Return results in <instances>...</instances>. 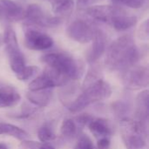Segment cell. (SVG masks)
Segmentation results:
<instances>
[{"instance_id": "27", "label": "cell", "mask_w": 149, "mask_h": 149, "mask_svg": "<svg viewBox=\"0 0 149 149\" xmlns=\"http://www.w3.org/2000/svg\"><path fill=\"white\" fill-rule=\"evenodd\" d=\"M93 119V117L88 113H81L79 115H78L77 117H75L74 119H72L74 120V122L76 123L78 128L82 129L84 128L86 126H88V124L90 123V121Z\"/></svg>"}, {"instance_id": "18", "label": "cell", "mask_w": 149, "mask_h": 149, "mask_svg": "<svg viewBox=\"0 0 149 149\" xmlns=\"http://www.w3.org/2000/svg\"><path fill=\"white\" fill-rule=\"evenodd\" d=\"M55 82L52 80V79L45 72L39 75L38 78L33 79L30 84L28 87V91H38V90H45V89H52L53 87H56Z\"/></svg>"}, {"instance_id": "17", "label": "cell", "mask_w": 149, "mask_h": 149, "mask_svg": "<svg viewBox=\"0 0 149 149\" xmlns=\"http://www.w3.org/2000/svg\"><path fill=\"white\" fill-rule=\"evenodd\" d=\"M113 27L118 31H124L137 24V17L135 16H127L124 13L115 16L111 23Z\"/></svg>"}, {"instance_id": "1", "label": "cell", "mask_w": 149, "mask_h": 149, "mask_svg": "<svg viewBox=\"0 0 149 149\" xmlns=\"http://www.w3.org/2000/svg\"><path fill=\"white\" fill-rule=\"evenodd\" d=\"M140 58V52L130 35L115 39L107 49L105 65L110 71L123 72L134 65Z\"/></svg>"}, {"instance_id": "13", "label": "cell", "mask_w": 149, "mask_h": 149, "mask_svg": "<svg viewBox=\"0 0 149 149\" xmlns=\"http://www.w3.org/2000/svg\"><path fill=\"white\" fill-rule=\"evenodd\" d=\"M0 13L11 21L24 18V10L12 0H0Z\"/></svg>"}, {"instance_id": "11", "label": "cell", "mask_w": 149, "mask_h": 149, "mask_svg": "<svg viewBox=\"0 0 149 149\" xmlns=\"http://www.w3.org/2000/svg\"><path fill=\"white\" fill-rule=\"evenodd\" d=\"M93 40V41L92 47L90 48L86 55V60L90 64L97 62L99 58L104 54V52L107 50V38L103 31L97 29L96 31H94Z\"/></svg>"}, {"instance_id": "33", "label": "cell", "mask_w": 149, "mask_h": 149, "mask_svg": "<svg viewBox=\"0 0 149 149\" xmlns=\"http://www.w3.org/2000/svg\"><path fill=\"white\" fill-rule=\"evenodd\" d=\"M39 149H55L52 146H51L50 144H47V143H42L41 147Z\"/></svg>"}, {"instance_id": "15", "label": "cell", "mask_w": 149, "mask_h": 149, "mask_svg": "<svg viewBox=\"0 0 149 149\" xmlns=\"http://www.w3.org/2000/svg\"><path fill=\"white\" fill-rule=\"evenodd\" d=\"M20 100L21 96L14 87L9 86L0 87V108L14 107Z\"/></svg>"}, {"instance_id": "22", "label": "cell", "mask_w": 149, "mask_h": 149, "mask_svg": "<svg viewBox=\"0 0 149 149\" xmlns=\"http://www.w3.org/2000/svg\"><path fill=\"white\" fill-rule=\"evenodd\" d=\"M60 132L63 137L72 139L78 134L79 128L72 119H65L61 125Z\"/></svg>"}, {"instance_id": "6", "label": "cell", "mask_w": 149, "mask_h": 149, "mask_svg": "<svg viewBox=\"0 0 149 149\" xmlns=\"http://www.w3.org/2000/svg\"><path fill=\"white\" fill-rule=\"evenodd\" d=\"M122 83L129 90L147 87L149 83V71L147 66L133 65L122 72Z\"/></svg>"}, {"instance_id": "26", "label": "cell", "mask_w": 149, "mask_h": 149, "mask_svg": "<svg viewBox=\"0 0 149 149\" xmlns=\"http://www.w3.org/2000/svg\"><path fill=\"white\" fill-rule=\"evenodd\" d=\"M74 149H94L92 140L86 134H81L76 143Z\"/></svg>"}, {"instance_id": "28", "label": "cell", "mask_w": 149, "mask_h": 149, "mask_svg": "<svg viewBox=\"0 0 149 149\" xmlns=\"http://www.w3.org/2000/svg\"><path fill=\"white\" fill-rule=\"evenodd\" d=\"M119 3H120L121 4H124L129 8H133V9H140L141 8L146 0H115Z\"/></svg>"}, {"instance_id": "23", "label": "cell", "mask_w": 149, "mask_h": 149, "mask_svg": "<svg viewBox=\"0 0 149 149\" xmlns=\"http://www.w3.org/2000/svg\"><path fill=\"white\" fill-rule=\"evenodd\" d=\"M38 137L43 143H48L53 141L56 139V135L53 132L52 126L48 123L44 124L38 132Z\"/></svg>"}, {"instance_id": "16", "label": "cell", "mask_w": 149, "mask_h": 149, "mask_svg": "<svg viewBox=\"0 0 149 149\" xmlns=\"http://www.w3.org/2000/svg\"><path fill=\"white\" fill-rule=\"evenodd\" d=\"M26 98L37 107L43 108L51 102L52 98V90L45 89L38 91H28L26 93Z\"/></svg>"}, {"instance_id": "14", "label": "cell", "mask_w": 149, "mask_h": 149, "mask_svg": "<svg viewBox=\"0 0 149 149\" xmlns=\"http://www.w3.org/2000/svg\"><path fill=\"white\" fill-rule=\"evenodd\" d=\"M89 130L97 138H109L113 134V127L110 122L103 118H93L88 124Z\"/></svg>"}, {"instance_id": "34", "label": "cell", "mask_w": 149, "mask_h": 149, "mask_svg": "<svg viewBox=\"0 0 149 149\" xmlns=\"http://www.w3.org/2000/svg\"><path fill=\"white\" fill-rule=\"evenodd\" d=\"M0 149H8L6 145L3 144V143H0Z\"/></svg>"}, {"instance_id": "3", "label": "cell", "mask_w": 149, "mask_h": 149, "mask_svg": "<svg viewBox=\"0 0 149 149\" xmlns=\"http://www.w3.org/2000/svg\"><path fill=\"white\" fill-rule=\"evenodd\" d=\"M112 95V88L108 83L100 79L92 86L81 89L76 99L67 107L72 113H79L91 104L107 100Z\"/></svg>"}, {"instance_id": "25", "label": "cell", "mask_w": 149, "mask_h": 149, "mask_svg": "<svg viewBox=\"0 0 149 149\" xmlns=\"http://www.w3.org/2000/svg\"><path fill=\"white\" fill-rule=\"evenodd\" d=\"M38 72V67L35 65H29V66H24L23 70L16 74V77L17 79L20 81H26L30 79H31L33 76H35Z\"/></svg>"}, {"instance_id": "19", "label": "cell", "mask_w": 149, "mask_h": 149, "mask_svg": "<svg viewBox=\"0 0 149 149\" xmlns=\"http://www.w3.org/2000/svg\"><path fill=\"white\" fill-rule=\"evenodd\" d=\"M2 134H6L20 141L26 140L29 137V134L24 129L15 125L0 120V135Z\"/></svg>"}, {"instance_id": "5", "label": "cell", "mask_w": 149, "mask_h": 149, "mask_svg": "<svg viewBox=\"0 0 149 149\" xmlns=\"http://www.w3.org/2000/svg\"><path fill=\"white\" fill-rule=\"evenodd\" d=\"M3 43L5 45V51L9 58L11 70L17 74L25 66V60L22 53L16 33L11 27H7L3 34Z\"/></svg>"}, {"instance_id": "12", "label": "cell", "mask_w": 149, "mask_h": 149, "mask_svg": "<svg viewBox=\"0 0 149 149\" xmlns=\"http://www.w3.org/2000/svg\"><path fill=\"white\" fill-rule=\"evenodd\" d=\"M148 100V90H144L137 95L136 101H135L136 120H138L140 123H141L147 128H148L149 114Z\"/></svg>"}, {"instance_id": "7", "label": "cell", "mask_w": 149, "mask_h": 149, "mask_svg": "<svg viewBox=\"0 0 149 149\" xmlns=\"http://www.w3.org/2000/svg\"><path fill=\"white\" fill-rule=\"evenodd\" d=\"M24 18L31 24L41 27H55L62 23L59 17H50L38 4H30L24 11Z\"/></svg>"}, {"instance_id": "29", "label": "cell", "mask_w": 149, "mask_h": 149, "mask_svg": "<svg viewBox=\"0 0 149 149\" xmlns=\"http://www.w3.org/2000/svg\"><path fill=\"white\" fill-rule=\"evenodd\" d=\"M138 36L141 39L143 40H148L149 37V32H148V20H145L141 24V27L139 28L138 31Z\"/></svg>"}, {"instance_id": "31", "label": "cell", "mask_w": 149, "mask_h": 149, "mask_svg": "<svg viewBox=\"0 0 149 149\" xmlns=\"http://www.w3.org/2000/svg\"><path fill=\"white\" fill-rule=\"evenodd\" d=\"M99 1L100 0H77V6L79 9H87Z\"/></svg>"}, {"instance_id": "4", "label": "cell", "mask_w": 149, "mask_h": 149, "mask_svg": "<svg viewBox=\"0 0 149 149\" xmlns=\"http://www.w3.org/2000/svg\"><path fill=\"white\" fill-rule=\"evenodd\" d=\"M120 127L127 149H145L148 138L147 127L138 120L129 117L120 120Z\"/></svg>"}, {"instance_id": "30", "label": "cell", "mask_w": 149, "mask_h": 149, "mask_svg": "<svg viewBox=\"0 0 149 149\" xmlns=\"http://www.w3.org/2000/svg\"><path fill=\"white\" fill-rule=\"evenodd\" d=\"M42 143L32 141H27L24 140L20 143V148L21 149H39Z\"/></svg>"}, {"instance_id": "10", "label": "cell", "mask_w": 149, "mask_h": 149, "mask_svg": "<svg viewBox=\"0 0 149 149\" xmlns=\"http://www.w3.org/2000/svg\"><path fill=\"white\" fill-rule=\"evenodd\" d=\"M86 12L93 19L111 23L115 16L122 14V10L112 5H93L86 9Z\"/></svg>"}, {"instance_id": "32", "label": "cell", "mask_w": 149, "mask_h": 149, "mask_svg": "<svg viewBox=\"0 0 149 149\" xmlns=\"http://www.w3.org/2000/svg\"><path fill=\"white\" fill-rule=\"evenodd\" d=\"M109 147H110V140H109V138H102V139L99 140L96 149H108Z\"/></svg>"}, {"instance_id": "2", "label": "cell", "mask_w": 149, "mask_h": 149, "mask_svg": "<svg viewBox=\"0 0 149 149\" xmlns=\"http://www.w3.org/2000/svg\"><path fill=\"white\" fill-rule=\"evenodd\" d=\"M41 60L69 81L80 79L84 72V65L65 53H48L42 56Z\"/></svg>"}, {"instance_id": "21", "label": "cell", "mask_w": 149, "mask_h": 149, "mask_svg": "<svg viewBox=\"0 0 149 149\" xmlns=\"http://www.w3.org/2000/svg\"><path fill=\"white\" fill-rule=\"evenodd\" d=\"M100 79H102V70H101L100 64H98L96 62L91 64V66L89 67V69L86 72V78L84 79L82 89H85V88L92 86L93 84L96 83L97 81H99Z\"/></svg>"}, {"instance_id": "24", "label": "cell", "mask_w": 149, "mask_h": 149, "mask_svg": "<svg viewBox=\"0 0 149 149\" xmlns=\"http://www.w3.org/2000/svg\"><path fill=\"white\" fill-rule=\"evenodd\" d=\"M112 110H113V113L117 117L120 118V120H121L125 117H127V114L129 113L130 107L127 102L122 101V100H118V101H115L113 103Z\"/></svg>"}, {"instance_id": "20", "label": "cell", "mask_w": 149, "mask_h": 149, "mask_svg": "<svg viewBox=\"0 0 149 149\" xmlns=\"http://www.w3.org/2000/svg\"><path fill=\"white\" fill-rule=\"evenodd\" d=\"M52 6V11L57 17H65L71 14L73 10V0H48Z\"/></svg>"}, {"instance_id": "8", "label": "cell", "mask_w": 149, "mask_h": 149, "mask_svg": "<svg viewBox=\"0 0 149 149\" xmlns=\"http://www.w3.org/2000/svg\"><path fill=\"white\" fill-rule=\"evenodd\" d=\"M68 36L80 44H86L93 40L94 31L92 26L84 20L77 19L71 23L67 28Z\"/></svg>"}, {"instance_id": "9", "label": "cell", "mask_w": 149, "mask_h": 149, "mask_svg": "<svg viewBox=\"0 0 149 149\" xmlns=\"http://www.w3.org/2000/svg\"><path fill=\"white\" fill-rule=\"evenodd\" d=\"M24 44L28 49L44 51L53 45L52 38L47 34L35 29H28L24 34Z\"/></svg>"}]
</instances>
